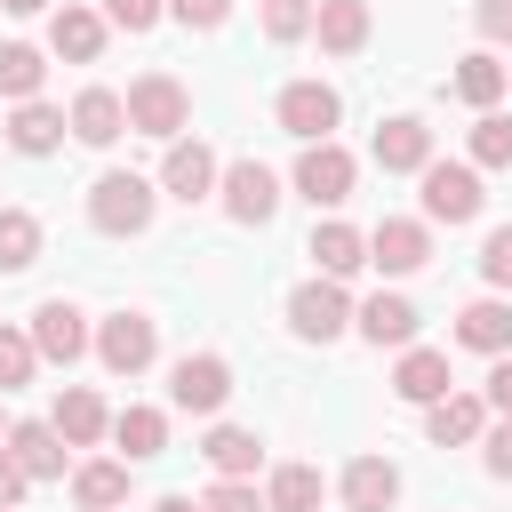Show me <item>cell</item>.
<instances>
[{
  "instance_id": "6da1fadb",
  "label": "cell",
  "mask_w": 512,
  "mask_h": 512,
  "mask_svg": "<svg viewBox=\"0 0 512 512\" xmlns=\"http://www.w3.org/2000/svg\"><path fill=\"white\" fill-rule=\"evenodd\" d=\"M152 200H160V192H152L136 168H104V176L88 184V224L112 232V240H128V232L152 224Z\"/></svg>"
},
{
  "instance_id": "7a4b0ae2",
  "label": "cell",
  "mask_w": 512,
  "mask_h": 512,
  "mask_svg": "<svg viewBox=\"0 0 512 512\" xmlns=\"http://www.w3.org/2000/svg\"><path fill=\"white\" fill-rule=\"evenodd\" d=\"M184 120H192V96H184V80H176V72H144V80H128V128H136V136L176 144V136H184Z\"/></svg>"
},
{
  "instance_id": "3957f363",
  "label": "cell",
  "mask_w": 512,
  "mask_h": 512,
  "mask_svg": "<svg viewBox=\"0 0 512 512\" xmlns=\"http://www.w3.org/2000/svg\"><path fill=\"white\" fill-rule=\"evenodd\" d=\"M416 184H424V216H432V224H472V216H480V200H488L472 160H424V176H416Z\"/></svg>"
},
{
  "instance_id": "277c9868",
  "label": "cell",
  "mask_w": 512,
  "mask_h": 512,
  "mask_svg": "<svg viewBox=\"0 0 512 512\" xmlns=\"http://www.w3.org/2000/svg\"><path fill=\"white\" fill-rule=\"evenodd\" d=\"M272 112H280V128H288L296 144H320V136H328L336 120H344V96H336L328 80H288Z\"/></svg>"
},
{
  "instance_id": "5b68a950",
  "label": "cell",
  "mask_w": 512,
  "mask_h": 512,
  "mask_svg": "<svg viewBox=\"0 0 512 512\" xmlns=\"http://www.w3.org/2000/svg\"><path fill=\"white\" fill-rule=\"evenodd\" d=\"M352 152L336 144V136H320V144H304V160H296V192L312 200V208H344L352 200Z\"/></svg>"
},
{
  "instance_id": "8992f818",
  "label": "cell",
  "mask_w": 512,
  "mask_h": 512,
  "mask_svg": "<svg viewBox=\"0 0 512 512\" xmlns=\"http://www.w3.org/2000/svg\"><path fill=\"white\" fill-rule=\"evenodd\" d=\"M168 400H176L184 416H216V408L232 400V368H224L216 352H184V360L168 368Z\"/></svg>"
},
{
  "instance_id": "52a82bcc",
  "label": "cell",
  "mask_w": 512,
  "mask_h": 512,
  "mask_svg": "<svg viewBox=\"0 0 512 512\" xmlns=\"http://www.w3.org/2000/svg\"><path fill=\"white\" fill-rule=\"evenodd\" d=\"M288 328L304 336V344H328V336H344L352 328V304H344V288L320 272V280H304L296 296H288Z\"/></svg>"
},
{
  "instance_id": "ba28073f",
  "label": "cell",
  "mask_w": 512,
  "mask_h": 512,
  "mask_svg": "<svg viewBox=\"0 0 512 512\" xmlns=\"http://www.w3.org/2000/svg\"><path fill=\"white\" fill-rule=\"evenodd\" d=\"M152 352H160V328H152L144 312H112V320L96 328V360H104L112 376H144Z\"/></svg>"
},
{
  "instance_id": "9c48e42d",
  "label": "cell",
  "mask_w": 512,
  "mask_h": 512,
  "mask_svg": "<svg viewBox=\"0 0 512 512\" xmlns=\"http://www.w3.org/2000/svg\"><path fill=\"white\" fill-rule=\"evenodd\" d=\"M272 208H280V176L264 160H232L224 168V216L232 224H272Z\"/></svg>"
},
{
  "instance_id": "30bf717a",
  "label": "cell",
  "mask_w": 512,
  "mask_h": 512,
  "mask_svg": "<svg viewBox=\"0 0 512 512\" xmlns=\"http://www.w3.org/2000/svg\"><path fill=\"white\" fill-rule=\"evenodd\" d=\"M160 184H168V200H184V208H192V200H208V192L224 184V168H216V152H208L200 136H192V144L176 136V144H168V160H160Z\"/></svg>"
},
{
  "instance_id": "8fae6325",
  "label": "cell",
  "mask_w": 512,
  "mask_h": 512,
  "mask_svg": "<svg viewBox=\"0 0 512 512\" xmlns=\"http://www.w3.org/2000/svg\"><path fill=\"white\" fill-rule=\"evenodd\" d=\"M368 264H376V272H424V264H432V232H424L416 216H384V224L368 232Z\"/></svg>"
},
{
  "instance_id": "7c38bea8",
  "label": "cell",
  "mask_w": 512,
  "mask_h": 512,
  "mask_svg": "<svg viewBox=\"0 0 512 512\" xmlns=\"http://www.w3.org/2000/svg\"><path fill=\"white\" fill-rule=\"evenodd\" d=\"M368 152H376V168H384V176H424V160H432V128H424L416 112H400V120H384V128H376V144H368Z\"/></svg>"
},
{
  "instance_id": "4fadbf2b",
  "label": "cell",
  "mask_w": 512,
  "mask_h": 512,
  "mask_svg": "<svg viewBox=\"0 0 512 512\" xmlns=\"http://www.w3.org/2000/svg\"><path fill=\"white\" fill-rule=\"evenodd\" d=\"M32 344H40V360H56V368H72V360L88 352V320H80V304H64V296H48V304L32 312Z\"/></svg>"
},
{
  "instance_id": "5bb4252c",
  "label": "cell",
  "mask_w": 512,
  "mask_h": 512,
  "mask_svg": "<svg viewBox=\"0 0 512 512\" xmlns=\"http://www.w3.org/2000/svg\"><path fill=\"white\" fill-rule=\"evenodd\" d=\"M104 24H112V16H96V8L64 0V8H56V24H48V48H56L64 64H96V56H104Z\"/></svg>"
},
{
  "instance_id": "9a60e30c",
  "label": "cell",
  "mask_w": 512,
  "mask_h": 512,
  "mask_svg": "<svg viewBox=\"0 0 512 512\" xmlns=\"http://www.w3.org/2000/svg\"><path fill=\"white\" fill-rule=\"evenodd\" d=\"M72 136L96 144V152L120 144V136H128V96H112V88H80V96H72Z\"/></svg>"
},
{
  "instance_id": "2e32d148",
  "label": "cell",
  "mask_w": 512,
  "mask_h": 512,
  "mask_svg": "<svg viewBox=\"0 0 512 512\" xmlns=\"http://www.w3.org/2000/svg\"><path fill=\"white\" fill-rule=\"evenodd\" d=\"M352 328H360L376 352H384V344H400V352H408V344H416V304H408V296H392V288H376V296L352 312Z\"/></svg>"
},
{
  "instance_id": "e0dca14e",
  "label": "cell",
  "mask_w": 512,
  "mask_h": 512,
  "mask_svg": "<svg viewBox=\"0 0 512 512\" xmlns=\"http://www.w3.org/2000/svg\"><path fill=\"white\" fill-rule=\"evenodd\" d=\"M424 432H432L440 448H464V440L488 432V400H480V392H440V400L424 408Z\"/></svg>"
},
{
  "instance_id": "ac0fdd59",
  "label": "cell",
  "mask_w": 512,
  "mask_h": 512,
  "mask_svg": "<svg viewBox=\"0 0 512 512\" xmlns=\"http://www.w3.org/2000/svg\"><path fill=\"white\" fill-rule=\"evenodd\" d=\"M64 432L56 424H8V456L24 464V480H64Z\"/></svg>"
},
{
  "instance_id": "d6986e66",
  "label": "cell",
  "mask_w": 512,
  "mask_h": 512,
  "mask_svg": "<svg viewBox=\"0 0 512 512\" xmlns=\"http://www.w3.org/2000/svg\"><path fill=\"white\" fill-rule=\"evenodd\" d=\"M392 392H400V400H416V408H432V400L448 392V352L408 344V352H400V368H392Z\"/></svg>"
},
{
  "instance_id": "ffe728a7",
  "label": "cell",
  "mask_w": 512,
  "mask_h": 512,
  "mask_svg": "<svg viewBox=\"0 0 512 512\" xmlns=\"http://www.w3.org/2000/svg\"><path fill=\"white\" fill-rule=\"evenodd\" d=\"M48 424H56V432H64L72 448H96V440L112 432V416H104V400H96L88 384H64V392H56V416H48Z\"/></svg>"
},
{
  "instance_id": "44dd1931",
  "label": "cell",
  "mask_w": 512,
  "mask_h": 512,
  "mask_svg": "<svg viewBox=\"0 0 512 512\" xmlns=\"http://www.w3.org/2000/svg\"><path fill=\"white\" fill-rule=\"evenodd\" d=\"M312 32L328 56H360L368 48V0H320L312 8Z\"/></svg>"
},
{
  "instance_id": "7402d4cb",
  "label": "cell",
  "mask_w": 512,
  "mask_h": 512,
  "mask_svg": "<svg viewBox=\"0 0 512 512\" xmlns=\"http://www.w3.org/2000/svg\"><path fill=\"white\" fill-rule=\"evenodd\" d=\"M456 344H472V352H512V304L504 296H480V304H464L456 312Z\"/></svg>"
},
{
  "instance_id": "603a6c76",
  "label": "cell",
  "mask_w": 512,
  "mask_h": 512,
  "mask_svg": "<svg viewBox=\"0 0 512 512\" xmlns=\"http://www.w3.org/2000/svg\"><path fill=\"white\" fill-rule=\"evenodd\" d=\"M64 128H72V112H56V104H40V96L8 112V144H16V152H32V160H40V152H56V144H64Z\"/></svg>"
},
{
  "instance_id": "cb8c5ba5",
  "label": "cell",
  "mask_w": 512,
  "mask_h": 512,
  "mask_svg": "<svg viewBox=\"0 0 512 512\" xmlns=\"http://www.w3.org/2000/svg\"><path fill=\"white\" fill-rule=\"evenodd\" d=\"M392 496H400V472L384 456H352L344 464V504L352 512H392Z\"/></svg>"
},
{
  "instance_id": "d4e9b609",
  "label": "cell",
  "mask_w": 512,
  "mask_h": 512,
  "mask_svg": "<svg viewBox=\"0 0 512 512\" xmlns=\"http://www.w3.org/2000/svg\"><path fill=\"white\" fill-rule=\"evenodd\" d=\"M328 280H344V272H360L368 264V232H352V224H312V248H304Z\"/></svg>"
},
{
  "instance_id": "484cf974",
  "label": "cell",
  "mask_w": 512,
  "mask_h": 512,
  "mask_svg": "<svg viewBox=\"0 0 512 512\" xmlns=\"http://www.w3.org/2000/svg\"><path fill=\"white\" fill-rule=\"evenodd\" d=\"M200 456L216 464V480H248V472L264 464V440H256V432H240V424H216V432L200 440Z\"/></svg>"
},
{
  "instance_id": "4316f807",
  "label": "cell",
  "mask_w": 512,
  "mask_h": 512,
  "mask_svg": "<svg viewBox=\"0 0 512 512\" xmlns=\"http://www.w3.org/2000/svg\"><path fill=\"white\" fill-rule=\"evenodd\" d=\"M72 496H80V512H112V504H128V464H112V456L80 464V472H72Z\"/></svg>"
},
{
  "instance_id": "83f0119b",
  "label": "cell",
  "mask_w": 512,
  "mask_h": 512,
  "mask_svg": "<svg viewBox=\"0 0 512 512\" xmlns=\"http://www.w3.org/2000/svg\"><path fill=\"white\" fill-rule=\"evenodd\" d=\"M504 88H512V64H496V56H464V64H456V96H464L472 112H496Z\"/></svg>"
},
{
  "instance_id": "f1b7e54d",
  "label": "cell",
  "mask_w": 512,
  "mask_h": 512,
  "mask_svg": "<svg viewBox=\"0 0 512 512\" xmlns=\"http://www.w3.org/2000/svg\"><path fill=\"white\" fill-rule=\"evenodd\" d=\"M112 440L128 448V464H144V456L168 448V416H160V408H120V416H112Z\"/></svg>"
},
{
  "instance_id": "f546056e",
  "label": "cell",
  "mask_w": 512,
  "mask_h": 512,
  "mask_svg": "<svg viewBox=\"0 0 512 512\" xmlns=\"http://www.w3.org/2000/svg\"><path fill=\"white\" fill-rule=\"evenodd\" d=\"M320 496H328V488H320V464H280L272 488H264L272 512H320Z\"/></svg>"
},
{
  "instance_id": "4dcf8cb0",
  "label": "cell",
  "mask_w": 512,
  "mask_h": 512,
  "mask_svg": "<svg viewBox=\"0 0 512 512\" xmlns=\"http://www.w3.org/2000/svg\"><path fill=\"white\" fill-rule=\"evenodd\" d=\"M40 80H48V64H40V48H24V40H8V48H0V96H8V104H32V96H40Z\"/></svg>"
},
{
  "instance_id": "1f68e13d",
  "label": "cell",
  "mask_w": 512,
  "mask_h": 512,
  "mask_svg": "<svg viewBox=\"0 0 512 512\" xmlns=\"http://www.w3.org/2000/svg\"><path fill=\"white\" fill-rule=\"evenodd\" d=\"M40 256V216L32 208H0V272H24Z\"/></svg>"
},
{
  "instance_id": "d6a6232c",
  "label": "cell",
  "mask_w": 512,
  "mask_h": 512,
  "mask_svg": "<svg viewBox=\"0 0 512 512\" xmlns=\"http://www.w3.org/2000/svg\"><path fill=\"white\" fill-rule=\"evenodd\" d=\"M472 168H512V120L504 112H480L472 120Z\"/></svg>"
},
{
  "instance_id": "836d02e7",
  "label": "cell",
  "mask_w": 512,
  "mask_h": 512,
  "mask_svg": "<svg viewBox=\"0 0 512 512\" xmlns=\"http://www.w3.org/2000/svg\"><path fill=\"white\" fill-rule=\"evenodd\" d=\"M32 368H40V344H32V328H0V392L32 384Z\"/></svg>"
},
{
  "instance_id": "e575fe53",
  "label": "cell",
  "mask_w": 512,
  "mask_h": 512,
  "mask_svg": "<svg viewBox=\"0 0 512 512\" xmlns=\"http://www.w3.org/2000/svg\"><path fill=\"white\" fill-rule=\"evenodd\" d=\"M312 32V0H264V40H304Z\"/></svg>"
},
{
  "instance_id": "d590c367",
  "label": "cell",
  "mask_w": 512,
  "mask_h": 512,
  "mask_svg": "<svg viewBox=\"0 0 512 512\" xmlns=\"http://www.w3.org/2000/svg\"><path fill=\"white\" fill-rule=\"evenodd\" d=\"M480 272H488V288H512V224H496L480 240Z\"/></svg>"
},
{
  "instance_id": "8d00e7d4",
  "label": "cell",
  "mask_w": 512,
  "mask_h": 512,
  "mask_svg": "<svg viewBox=\"0 0 512 512\" xmlns=\"http://www.w3.org/2000/svg\"><path fill=\"white\" fill-rule=\"evenodd\" d=\"M200 504H208V512H272V504H264V496L248 488V480H216V488H208Z\"/></svg>"
},
{
  "instance_id": "74e56055",
  "label": "cell",
  "mask_w": 512,
  "mask_h": 512,
  "mask_svg": "<svg viewBox=\"0 0 512 512\" xmlns=\"http://www.w3.org/2000/svg\"><path fill=\"white\" fill-rule=\"evenodd\" d=\"M160 8H168V0H104V16H112L120 32H152V24H160Z\"/></svg>"
},
{
  "instance_id": "f35d334b",
  "label": "cell",
  "mask_w": 512,
  "mask_h": 512,
  "mask_svg": "<svg viewBox=\"0 0 512 512\" xmlns=\"http://www.w3.org/2000/svg\"><path fill=\"white\" fill-rule=\"evenodd\" d=\"M168 16H176V24H192V32H216V24L232 16V0H168Z\"/></svg>"
},
{
  "instance_id": "ab89813d",
  "label": "cell",
  "mask_w": 512,
  "mask_h": 512,
  "mask_svg": "<svg viewBox=\"0 0 512 512\" xmlns=\"http://www.w3.org/2000/svg\"><path fill=\"white\" fill-rule=\"evenodd\" d=\"M496 416H512V352H496V368H488V392H480Z\"/></svg>"
},
{
  "instance_id": "60d3db41",
  "label": "cell",
  "mask_w": 512,
  "mask_h": 512,
  "mask_svg": "<svg viewBox=\"0 0 512 512\" xmlns=\"http://www.w3.org/2000/svg\"><path fill=\"white\" fill-rule=\"evenodd\" d=\"M472 24H480L488 40H512V0H480V8H472Z\"/></svg>"
},
{
  "instance_id": "b9f144b4",
  "label": "cell",
  "mask_w": 512,
  "mask_h": 512,
  "mask_svg": "<svg viewBox=\"0 0 512 512\" xmlns=\"http://www.w3.org/2000/svg\"><path fill=\"white\" fill-rule=\"evenodd\" d=\"M480 464H488L496 480H512V416H504V424L488 432V456H480Z\"/></svg>"
},
{
  "instance_id": "7bdbcfd3",
  "label": "cell",
  "mask_w": 512,
  "mask_h": 512,
  "mask_svg": "<svg viewBox=\"0 0 512 512\" xmlns=\"http://www.w3.org/2000/svg\"><path fill=\"white\" fill-rule=\"evenodd\" d=\"M24 488H32V480H24V464H16V456H8V448H0V504H16V496H24Z\"/></svg>"
},
{
  "instance_id": "ee69618b",
  "label": "cell",
  "mask_w": 512,
  "mask_h": 512,
  "mask_svg": "<svg viewBox=\"0 0 512 512\" xmlns=\"http://www.w3.org/2000/svg\"><path fill=\"white\" fill-rule=\"evenodd\" d=\"M152 512H208V504H192V496H160Z\"/></svg>"
},
{
  "instance_id": "f6af8a7d",
  "label": "cell",
  "mask_w": 512,
  "mask_h": 512,
  "mask_svg": "<svg viewBox=\"0 0 512 512\" xmlns=\"http://www.w3.org/2000/svg\"><path fill=\"white\" fill-rule=\"evenodd\" d=\"M0 8H8V16H40L48 0H0Z\"/></svg>"
},
{
  "instance_id": "bcb514c9",
  "label": "cell",
  "mask_w": 512,
  "mask_h": 512,
  "mask_svg": "<svg viewBox=\"0 0 512 512\" xmlns=\"http://www.w3.org/2000/svg\"><path fill=\"white\" fill-rule=\"evenodd\" d=\"M0 512H16V504H0Z\"/></svg>"
},
{
  "instance_id": "7dc6e473",
  "label": "cell",
  "mask_w": 512,
  "mask_h": 512,
  "mask_svg": "<svg viewBox=\"0 0 512 512\" xmlns=\"http://www.w3.org/2000/svg\"><path fill=\"white\" fill-rule=\"evenodd\" d=\"M0 440H8V432H0Z\"/></svg>"
}]
</instances>
